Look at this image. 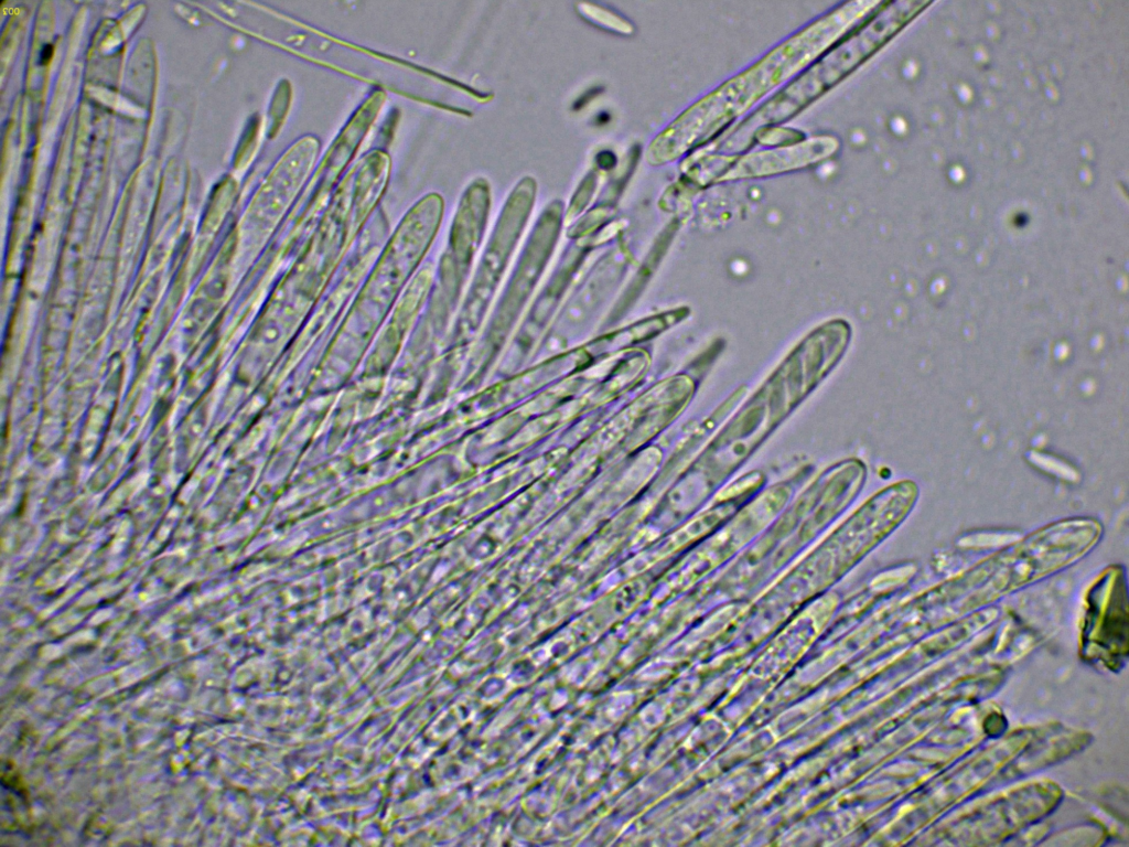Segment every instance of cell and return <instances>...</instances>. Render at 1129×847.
<instances>
[{"mask_svg":"<svg viewBox=\"0 0 1129 847\" xmlns=\"http://www.w3.org/2000/svg\"><path fill=\"white\" fill-rule=\"evenodd\" d=\"M907 14L906 8L893 6L884 9L841 44L824 53L800 77L738 126L722 141L720 149L724 152L741 151L759 130L799 112L882 46L901 28Z\"/></svg>","mask_w":1129,"mask_h":847,"instance_id":"7a4b0ae2","label":"cell"},{"mask_svg":"<svg viewBox=\"0 0 1129 847\" xmlns=\"http://www.w3.org/2000/svg\"><path fill=\"white\" fill-rule=\"evenodd\" d=\"M837 149L838 142L835 138L820 136L785 148L735 158L709 156L695 164L692 174L703 183L765 176L808 167L830 157Z\"/></svg>","mask_w":1129,"mask_h":847,"instance_id":"3957f363","label":"cell"},{"mask_svg":"<svg viewBox=\"0 0 1129 847\" xmlns=\"http://www.w3.org/2000/svg\"><path fill=\"white\" fill-rule=\"evenodd\" d=\"M51 53H52L51 45L45 46L44 50H43V53H42V61H43V63L47 62L50 60V57L52 55Z\"/></svg>","mask_w":1129,"mask_h":847,"instance_id":"277c9868","label":"cell"},{"mask_svg":"<svg viewBox=\"0 0 1129 847\" xmlns=\"http://www.w3.org/2000/svg\"><path fill=\"white\" fill-rule=\"evenodd\" d=\"M873 8L868 1L847 2L791 36L684 111L650 144L648 160L669 162L711 140L856 29Z\"/></svg>","mask_w":1129,"mask_h":847,"instance_id":"6da1fadb","label":"cell"}]
</instances>
